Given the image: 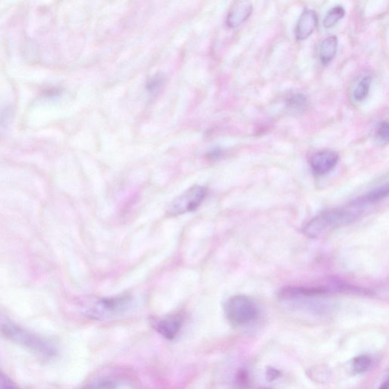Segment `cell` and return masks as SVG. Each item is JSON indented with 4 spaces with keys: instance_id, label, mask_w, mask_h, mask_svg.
I'll return each instance as SVG.
<instances>
[{
    "instance_id": "d6986e66",
    "label": "cell",
    "mask_w": 389,
    "mask_h": 389,
    "mask_svg": "<svg viewBox=\"0 0 389 389\" xmlns=\"http://www.w3.org/2000/svg\"><path fill=\"white\" fill-rule=\"evenodd\" d=\"M114 385L111 383L105 382L98 384L93 385L84 389H113Z\"/></svg>"
},
{
    "instance_id": "44dd1931",
    "label": "cell",
    "mask_w": 389,
    "mask_h": 389,
    "mask_svg": "<svg viewBox=\"0 0 389 389\" xmlns=\"http://www.w3.org/2000/svg\"><path fill=\"white\" fill-rule=\"evenodd\" d=\"M264 389H271V388H264Z\"/></svg>"
},
{
    "instance_id": "7c38bea8",
    "label": "cell",
    "mask_w": 389,
    "mask_h": 389,
    "mask_svg": "<svg viewBox=\"0 0 389 389\" xmlns=\"http://www.w3.org/2000/svg\"><path fill=\"white\" fill-rule=\"evenodd\" d=\"M345 10L343 6H334L325 15L323 22L325 28H330L333 27L339 20L345 17Z\"/></svg>"
},
{
    "instance_id": "7a4b0ae2",
    "label": "cell",
    "mask_w": 389,
    "mask_h": 389,
    "mask_svg": "<svg viewBox=\"0 0 389 389\" xmlns=\"http://www.w3.org/2000/svg\"><path fill=\"white\" fill-rule=\"evenodd\" d=\"M358 215L359 214L345 208L325 210L310 220L302 232L310 238H317L327 232L353 222Z\"/></svg>"
},
{
    "instance_id": "5bb4252c",
    "label": "cell",
    "mask_w": 389,
    "mask_h": 389,
    "mask_svg": "<svg viewBox=\"0 0 389 389\" xmlns=\"http://www.w3.org/2000/svg\"><path fill=\"white\" fill-rule=\"evenodd\" d=\"M371 365V359L367 355H361L355 358L353 361L354 370L357 373L368 371Z\"/></svg>"
},
{
    "instance_id": "30bf717a",
    "label": "cell",
    "mask_w": 389,
    "mask_h": 389,
    "mask_svg": "<svg viewBox=\"0 0 389 389\" xmlns=\"http://www.w3.org/2000/svg\"><path fill=\"white\" fill-rule=\"evenodd\" d=\"M388 191V184L386 183L378 189L363 194V197L356 198L350 206L352 208H363L375 204L377 202L387 197Z\"/></svg>"
},
{
    "instance_id": "8fae6325",
    "label": "cell",
    "mask_w": 389,
    "mask_h": 389,
    "mask_svg": "<svg viewBox=\"0 0 389 389\" xmlns=\"http://www.w3.org/2000/svg\"><path fill=\"white\" fill-rule=\"evenodd\" d=\"M338 41L336 35H329L321 44L320 58L323 64H328L337 53Z\"/></svg>"
},
{
    "instance_id": "52a82bcc",
    "label": "cell",
    "mask_w": 389,
    "mask_h": 389,
    "mask_svg": "<svg viewBox=\"0 0 389 389\" xmlns=\"http://www.w3.org/2000/svg\"><path fill=\"white\" fill-rule=\"evenodd\" d=\"M183 322V318L180 314L170 315L155 321L154 328L162 336L167 339L172 340L180 332Z\"/></svg>"
},
{
    "instance_id": "4fadbf2b",
    "label": "cell",
    "mask_w": 389,
    "mask_h": 389,
    "mask_svg": "<svg viewBox=\"0 0 389 389\" xmlns=\"http://www.w3.org/2000/svg\"><path fill=\"white\" fill-rule=\"evenodd\" d=\"M371 84L372 78L370 76L363 78L354 91V98L356 101H362L367 98L370 93Z\"/></svg>"
},
{
    "instance_id": "2e32d148",
    "label": "cell",
    "mask_w": 389,
    "mask_h": 389,
    "mask_svg": "<svg viewBox=\"0 0 389 389\" xmlns=\"http://www.w3.org/2000/svg\"><path fill=\"white\" fill-rule=\"evenodd\" d=\"M0 389H20L12 381L0 371Z\"/></svg>"
},
{
    "instance_id": "ba28073f",
    "label": "cell",
    "mask_w": 389,
    "mask_h": 389,
    "mask_svg": "<svg viewBox=\"0 0 389 389\" xmlns=\"http://www.w3.org/2000/svg\"><path fill=\"white\" fill-rule=\"evenodd\" d=\"M253 4L248 1H237L233 4L228 12L227 23L230 28H237L251 17Z\"/></svg>"
},
{
    "instance_id": "9a60e30c",
    "label": "cell",
    "mask_w": 389,
    "mask_h": 389,
    "mask_svg": "<svg viewBox=\"0 0 389 389\" xmlns=\"http://www.w3.org/2000/svg\"><path fill=\"white\" fill-rule=\"evenodd\" d=\"M389 128L388 122H383L379 126L377 134V141L381 145H386L388 142Z\"/></svg>"
},
{
    "instance_id": "277c9868",
    "label": "cell",
    "mask_w": 389,
    "mask_h": 389,
    "mask_svg": "<svg viewBox=\"0 0 389 389\" xmlns=\"http://www.w3.org/2000/svg\"><path fill=\"white\" fill-rule=\"evenodd\" d=\"M132 305V300L130 296L100 299L92 303L87 310V314L94 320H108L127 313Z\"/></svg>"
},
{
    "instance_id": "9c48e42d",
    "label": "cell",
    "mask_w": 389,
    "mask_h": 389,
    "mask_svg": "<svg viewBox=\"0 0 389 389\" xmlns=\"http://www.w3.org/2000/svg\"><path fill=\"white\" fill-rule=\"evenodd\" d=\"M318 24L317 14L314 10H307L300 15L296 27L295 34L298 40H305L312 35Z\"/></svg>"
},
{
    "instance_id": "5b68a950",
    "label": "cell",
    "mask_w": 389,
    "mask_h": 389,
    "mask_svg": "<svg viewBox=\"0 0 389 389\" xmlns=\"http://www.w3.org/2000/svg\"><path fill=\"white\" fill-rule=\"evenodd\" d=\"M207 189L204 186H193L174 200L167 208L169 216H178L196 210L205 199Z\"/></svg>"
},
{
    "instance_id": "e0dca14e",
    "label": "cell",
    "mask_w": 389,
    "mask_h": 389,
    "mask_svg": "<svg viewBox=\"0 0 389 389\" xmlns=\"http://www.w3.org/2000/svg\"><path fill=\"white\" fill-rule=\"evenodd\" d=\"M305 104H306V98L302 95L293 96L289 100V105L291 108L299 109L305 106Z\"/></svg>"
},
{
    "instance_id": "3957f363",
    "label": "cell",
    "mask_w": 389,
    "mask_h": 389,
    "mask_svg": "<svg viewBox=\"0 0 389 389\" xmlns=\"http://www.w3.org/2000/svg\"><path fill=\"white\" fill-rule=\"evenodd\" d=\"M228 321L235 326H243L254 321L259 311L254 300L246 295H235L224 306Z\"/></svg>"
},
{
    "instance_id": "6da1fadb",
    "label": "cell",
    "mask_w": 389,
    "mask_h": 389,
    "mask_svg": "<svg viewBox=\"0 0 389 389\" xmlns=\"http://www.w3.org/2000/svg\"><path fill=\"white\" fill-rule=\"evenodd\" d=\"M0 332L8 341L37 356L51 358L57 354L55 346L50 341L17 324L6 322L0 326Z\"/></svg>"
},
{
    "instance_id": "ac0fdd59",
    "label": "cell",
    "mask_w": 389,
    "mask_h": 389,
    "mask_svg": "<svg viewBox=\"0 0 389 389\" xmlns=\"http://www.w3.org/2000/svg\"><path fill=\"white\" fill-rule=\"evenodd\" d=\"M280 376H281V372L275 369L269 368L266 371V377L270 382L277 379Z\"/></svg>"
},
{
    "instance_id": "8992f818",
    "label": "cell",
    "mask_w": 389,
    "mask_h": 389,
    "mask_svg": "<svg viewBox=\"0 0 389 389\" xmlns=\"http://www.w3.org/2000/svg\"><path fill=\"white\" fill-rule=\"evenodd\" d=\"M339 161L337 152L326 150L317 152L310 159V167L316 176L328 174L336 167Z\"/></svg>"
},
{
    "instance_id": "ffe728a7",
    "label": "cell",
    "mask_w": 389,
    "mask_h": 389,
    "mask_svg": "<svg viewBox=\"0 0 389 389\" xmlns=\"http://www.w3.org/2000/svg\"><path fill=\"white\" fill-rule=\"evenodd\" d=\"M379 389H388V381L386 380V382L382 386H381Z\"/></svg>"
}]
</instances>
